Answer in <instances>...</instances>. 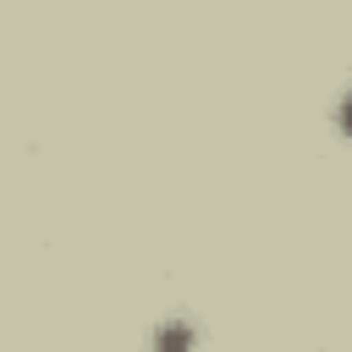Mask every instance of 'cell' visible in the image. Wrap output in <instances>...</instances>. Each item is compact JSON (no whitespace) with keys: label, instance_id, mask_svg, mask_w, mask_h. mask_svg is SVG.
I'll list each match as a JSON object with an SVG mask.
<instances>
[{"label":"cell","instance_id":"obj_1","mask_svg":"<svg viewBox=\"0 0 352 352\" xmlns=\"http://www.w3.org/2000/svg\"><path fill=\"white\" fill-rule=\"evenodd\" d=\"M187 341H192L187 324H165V330H160V352H187Z\"/></svg>","mask_w":352,"mask_h":352},{"label":"cell","instance_id":"obj_2","mask_svg":"<svg viewBox=\"0 0 352 352\" xmlns=\"http://www.w3.org/2000/svg\"><path fill=\"white\" fill-rule=\"evenodd\" d=\"M341 126L352 132V94H346V104H341Z\"/></svg>","mask_w":352,"mask_h":352}]
</instances>
